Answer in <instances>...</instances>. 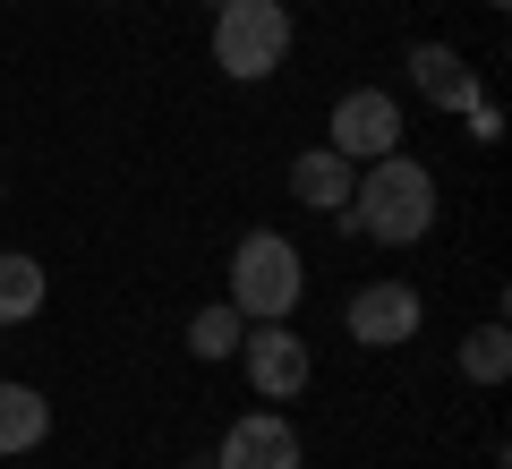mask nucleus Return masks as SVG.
<instances>
[{
    "label": "nucleus",
    "instance_id": "nucleus-1",
    "mask_svg": "<svg viewBox=\"0 0 512 469\" xmlns=\"http://www.w3.org/2000/svg\"><path fill=\"white\" fill-rule=\"evenodd\" d=\"M350 222H359V239H376V248H419V239L436 231V171H427L419 154H376V163H359Z\"/></svg>",
    "mask_w": 512,
    "mask_h": 469
},
{
    "label": "nucleus",
    "instance_id": "nucleus-2",
    "mask_svg": "<svg viewBox=\"0 0 512 469\" xmlns=\"http://www.w3.org/2000/svg\"><path fill=\"white\" fill-rule=\"evenodd\" d=\"M291 60V0H222L214 9V69L239 86H265V77Z\"/></svg>",
    "mask_w": 512,
    "mask_h": 469
},
{
    "label": "nucleus",
    "instance_id": "nucleus-3",
    "mask_svg": "<svg viewBox=\"0 0 512 469\" xmlns=\"http://www.w3.org/2000/svg\"><path fill=\"white\" fill-rule=\"evenodd\" d=\"M299 290H308V265H299V248L282 231H248L231 248V307L248 325H282L299 307Z\"/></svg>",
    "mask_w": 512,
    "mask_h": 469
},
{
    "label": "nucleus",
    "instance_id": "nucleus-4",
    "mask_svg": "<svg viewBox=\"0 0 512 469\" xmlns=\"http://www.w3.org/2000/svg\"><path fill=\"white\" fill-rule=\"evenodd\" d=\"M402 103L384 86H350L342 103H333V128H325V145L333 154H350V163H376V154H402Z\"/></svg>",
    "mask_w": 512,
    "mask_h": 469
},
{
    "label": "nucleus",
    "instance_id": "nucleus-5",
    "mask_svg": "<svg viewBox=\"0 0 512 469\" xmlns=\"http://www.w3.org/2000/svg\"><path fill=\"white\" fill-rule=\"evenodd\" d=\"M342 325H350V342H359V350H402L410 333L427 325V299H419L410 282H393V273H384V282H359V290H350Z\"/></svg>",
    "mask_w": 512,
    "mask_h": 469
},
{
    "label": "nucleus",
    "instance_id": "nucleus-6",
    "mask_svg": "<svg viewBox=\"0 0 512 469\" xmlns=\"http://www.w3.org/2000/svg\"><path fill=\"white\" fill-rule=\"evenodd\" d=\"M239 367H248L256 401H299V393H308V376H316V359H308V342L291 333V316H282V325H248V333H239Z\"/></svg>",
    "mask_w": 512,
    "mask_h": 469
},
{
    "label": "nucleus",
    "instance_id": "nucleus-7",
    "mask_svg": "<svg viewBox=\"0 0 512 469\" xmlns=\"http://www.w3.org/2000/svg\"><path fill=\"white\" fill-rule=\"evenodd\" d=\"M214 469H299V427L282 410L231 418V435L214 444Z\"/></svg>",
    "mask_w": 512,
    "mask_h": 469
},
{
    "label": "nucleus",
    "instance_id": "nucleus-8",
    "mask_svg": "<svg viewBox=\"0 0 512 469\" xmlns=\"http://www.w3.org/2000/svg\"><path fill=\"white\" fill-rule=\"evenodd\" d=\"M350 188H359V163H350V154H333V145H308V154L291 163V197L308 205V214H342Z\"/></svg>",
    "mask_w": 512,
    "mask_h": 469
},
{
    "label": "nucleus",
    "instance_id": "nucleus-9",
    "mask_svg": "<svg viewBox=\"0 0 512 469\" xmlns=\"http://www.w3.org/2000/svg\"><path fill=\"white\" fill-rule=\"evenodd\" d=\"M410 86H419L436 111H470L478 103V69L453 52V43H419V52H410Z\"/></svg>",
    "mask_w": 512,
    "mask_h": 469
},
{
    "label": "nucleus",
    "instance_id": "nucleus-10",
    "mask_svg": "<svg viewBox=\"0 0 512 469\" xmlns=\"http://www.w3.org/2000/svg\"><path fill=\"white\" fill-rule=\"evenodd\" d=\"M43 435H52V401H43L35 384H9V376H0V461L35 452Z\"/></svg>",
    "mask_w": 512,
    "mask_h": 469
},
{
    "label": "nucleus",
    "instance_id": "nucleus-11",
    "mask_svg": "<svg viewBox=\"0 0 512 469\" xmlns=\"http://www.w3.org/2000/svg\"><path fill=\"white\" fill-rule=\"evenodd\" d=\"M43 299H52V273L26 248H0V325H35Z\"/></svg>",
    "mask_w": 512,
    "mask_h": 469
},
{
    "label": "nucleus",
    "instance_id": "nucleus-12",
    "mask_svg": "<svg viewBox=\"0 0 512 469\" xmlns=\"http://www.w3.org/2000/svg\"><path fill=\"white\" fill-rule=\"evenodd\" d=\"M461 376H470V384H504V376H512V333H504V316H487L478 333H461Z\"/></svg>",
    "mask_w": 512,
    "mask_h": 469
},
{
    "label": "nucleus",
    "instance_id": "nucleus-13",
    "mask_svg": "<svg viewBox=\"0 0 512 469\" xmlns=\"http://www.w3.org/2000/svg\"><path fill=\"white\" fill-rule=\"evenodd\" d=\"M239 333H248V316H239L231 299H214V307L188 316V350H197V359H239Z\"/></svg>",
    "mask_w": 512,
    "mask_h": 469
},
{
    "label": "nucleus",
    "instance_id": "nucleus-14",
    "mask_svg": "<svg viewBox=\"0 0 512 469\" xmlns=\"http://www.w3.org/2000/svg\"><path fill=\"white\" fill-rule=\"evenodd\" d=\"M188 469H214V461H188Z\"/></svg>",
    "mask_w": 512,
    "mask_h": 469
},
{
    "label": "nucleus",
    "instance_id": "nucleus-15",
    "mask_svg": "<svg viewBox=\"0 0 512 469\" xmlns=\"http://www.w3.org/2000/svg\"><path fill=\"white\" fill-rule=\"evenodd\" d=\"M487 9H504V0H487Z\"/></svg>",
    "mask_w": 512,
    "mask_h": 469
},
{
    "label": "nucleus",
    "instance_id": "nucleus-16",
    "mask_svg": "<svg viewBox=\"0 0 512 469\" xmlns=\"http://www.w3.org/2000/svg\"><path fill=\"white\" fill-rule=\"evenodd\" d=\"M205 9H222V0H205Z\"/></svg>",
    "mask_w": 512,
    "mask_h": 469
},
{
    "label": "nucleus",
    "instance_id": "nucleus-17",
    "mask_svg": "<svg viewBox=\"0 0 512 469\" xmlns=\"http://www.w3.org/2000/svg\"><path fill=\"white\" fill-rule=\"evenodd\" d=\"M0 9H9V0H0Z\"/></svg>",
    "mask_w": 512,
    "mask_h": 469
}]
</instances>
